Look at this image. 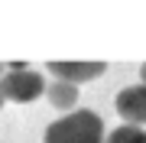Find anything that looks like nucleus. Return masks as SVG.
I'll list each match as a JSON object with an SVG mask.
<instances>
[{
	"label": "nucleus",
	"mask_w": 146,
	"mask_h": 143,
	"mask_svg": "<svg viewBox=\"0 0 146 143\" xmlns=\"http://www.w3.org/2000/svg\"><path fill=\"white\" fill-rule=\"evenodd\" d=\"M3 75H7V72H3V65H0V78H3Z\"/></svg>",
	"instance_id": "8"
},
{
	"label": "nucleus",
	"mask_w": 146,
	"mask_h": 143,
	"mask_svg": "<svg viewBox=\"0 0 146 143\" xmlns=\"http://www.w3.org/2000/svg\"><path fill=\"white\" fill-rule=\"evenodd\" d=\"M42 143H104V120L88 107H78L75 114L49 124Z\"/></svg>",
	"instance_id": "1"
},
{
	"label": "nucleus",
	"mask_w": 146,
	"mask_h": 143,
	"mask_svg": "<svg viewBox=\"0 0 146 143\" xmlns=\"http://www.w3.org/2000/svg\"><path fill=\"white\" fill-rule=\"evenodd\" d=\"M104 143H146V130L143 127H133V124H123V127L110 130Z\"/></svg>",
	"instance_id": "6"
},
{
	"label": "nucleus",
	"mask_w": 146,
	"mask_h": 143,
	"mask_svg": "<svg viewBox=\"0 0 146 143\" xmlns=\"http://www.w3.org/2000/svg\"><path fill=\"white\" fill-rule=\"evenodd\" d=\"M0 94L3 101H16V104H26V101H36L39 94H46V78L39 72H7L0 78Z\"/></svg>",
	"instance_id": "2"
},
{
	"label": "nucleus",
	"mask_w": 146,
	"mask_h": 143,
	"mask_svg": "<svg viewBox=\"0 0 146 143\" xmlns=\"http://www.w3.org/2000/svg\"><path fill=\"white\" fill-rule=\"evenodd\" d=\"M140 78H143V85H146V62L140 65Z\"/></svg>",
	"instance_id": "7"
},
{
	"label": "nucleus",
	"mask_w": 146,
	"mask_h": 143,
	"mask_svg": "<svg viewBox=\"0 0 146 143\" xmlns=\"http://www.w3.org/2000/svg\"><path fill=\"white\" fill-rule=\"evenodd\" d=\"M0 107H3V94H0Z\"/></svg>",
	"instance_id": "9"
},
{
	"label": "nucleus",
	"mask_w": 146,
	"mask_h": 143,
	"mask_svg": "<svg viewBox=\"0 0 146 143\" xmlns=\"http://www.w3.org/2000/svg\"><path fill=\"white\" fill-rule=\"evenodd\" d=\"M49 75L55 81H72V85H84V81L104 75L107 62H72V59H55V62H46Z\"/></svg>",
	"instance_id": "3"
},
{
	"label": "nucleus",
	"mask_w": 146,
	"mask_h": 143,
	"mask_svg": "<svg viewBox=\"0 0 146 143\" xmlns=\"http://www.w3.org/2000/svg\"><path fill=\"white\" fill-rule=\"evenodd\" d=\"M114 104H117V114L123 117L127 124H133V127H143V124H146V85H143V81L123 88Z\"/></svg>",
	"instance_id": "4"
},
{
	"label": "nucleus",
	"mask_w": 146,
	"mask_h": 143,
	"mask_svg": "<svg viewBox=\"0 0 146 143\" xmlns=\"http://www.w3.org/2000/svg\"><path fill=\"white\" fill-rule=\"evenodd\" d=\"M46 98H49L52 107H58V111H72V107L78 104V85H72V81H55L52 78V85L46 88Z\"/></svg>",
	"instance_id": "5"
}]
</instances>
